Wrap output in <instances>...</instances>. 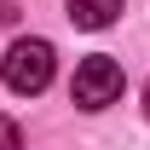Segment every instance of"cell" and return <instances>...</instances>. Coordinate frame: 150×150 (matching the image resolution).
I'll list each match as a JSON object with an SVG mask.
<instances>
[{"label": "cell", "instance_id": "7a4b0ae2", "mask_svg": "<svg viewBox=\"0 0 150 150\" xmlns=\"http://www.w3.org/2000/svg\"><path fill=\"white\" fill-rule=\"evenodd\" d=\"M69 98L81 110H110L121 98V64L115 58H81L75 64V81H69Z\"/></svg>", "mask_w": 150, "mask_h": 150}, {"label": "cell", "instance_id": "5b68a950", "mask_svg": "<svg viewBox=\"0 0 150 150\" xmlns=\"http://www.w3.org/2000/svg\"><path fill=\"white\" fill-rule=\"evenodd\" d=\"M144 115H150V81H144Z\"/></svg>", "mask_w": 150, "mask_h": 150}, {"label": "cell", "instance_id": "277c9868", "mask_svg": "<svg viewBox=\"0 0 150 150\" xmlns=\"http://www.w3.org/2000/svg\"><path fill=\"white\" fill-rule=\"evenodd\" d=\"M0 150H23V133H18L12 115H0Z\"/></svg>", "mask_w": 150, "mask_h": 150}, {"label": "cell", "instance_id": "3957f363", "mask_svg": "<svg viewBox=\"0 0 150 150\" xmlns=\"http://www.w3.org/2000/svg\"><path fill=\"white\" fill-rule=\"evenodd\" d=\"M115 12H121V0H69V18L81 29H110Z\"/></svg>", "mask_w": 150, "mask_h": 150}, {"label": "cell", "instance_id": "6da1fadb", "mask_svg": "<svg viewBox=\"0 0 150 150\" xmlns=\"http://www.w3.org/2000/svg\"><path fill=\"white\" fill-rule=\"evenodd\" d=\"M0 75H6L12 93H40V87L52 81V40H40V35L35 40H12Z\"/></svg>", "mask_w": 150, "mask_h": 150}]
</instances>
